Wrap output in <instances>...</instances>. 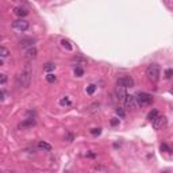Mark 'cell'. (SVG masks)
<instances>
[{"instance_id": "4fadbf2b", "label": "cell", "mask_w": 173, "mask_h": 173, "mask_svg": "<svg viewBox=\"0 0 173 173\" xmlns=\"http://www.w3.org/2000/svg\"><path fill=\"white\" fill-rule=\"evenodd\" d=\"M38 149L45 150V152H50V150H52V145L45 142V141H39V142H38Z\"/></svg>"}, {"instance_id": "44dd1931", "label": "cell", "mask_w": 173, "mask_h": 173, "mask_svg": "<svg viewBox=\"0 0 173 173\" xmlns=\"http://www.w3.org/2000/svg\"><path fill=\"white\" fill-rule=\"evenodd\" d=\"M54 68H56V65H54V64H48L45 66V70H46V72H50V70H53Z\"/></svg>"}, {"instance_id": "277c9868", "label": "cell", "mask_w": 173, "mask_h": 173, "mask_svg": "<svg viewBox=\"0 0 173 173\" xmlns=\"http://www.w3.org/2000/svg\"><path fill=\"white\" fill-rule=\"evenodd\" d=\"M12 27L16 31H19V33H23V31H26V30H29V27H30V23L26 21V19H18V21H15L12 23Z\"/></svg>"}, {"instance_id": "83f0119b", "label": "cell", "mask_w": 173, "mask_h": 173, "mask_svg": "<svg viewBox=\"0 0 173 173\" xmlns=\"http://www.w3.org/2000/svg\"><path fill=\"white\" fill-rule=\"evenodd\" d=\"M162 173H168V172H162Z\"/></svg>"}, {"instance_id": "ac0fdd59", "label": "cell", "mask_w": 173, "mask_h": 173, "mask_svg": "<svg viewBox=\"0 0 173 173\" xmlns=\"http://www.w3.org/2000/svg\"><path fill=\"white\" fill-rule=\"evenodd\" d=\"M95 89H96V85L91 84V85H88V88H86V92H88V95H92V93L95 92Z\"/></svg>"}, {"instance_id": "d4e9b609", "label": "cell", "mask_w": 173, "mask_h": 173, "mask_svg": "<svg viewBox=\"0 0 173 173\" xmlns=\"http://www.w3.org/2000/svg\"><path fill=\"white\" fill-rule=\"evenodd\" d=\"M161 150H166L168 153H171V149H169L166 145H161Z\"/></svg>"}, {"instance_id": "7a4b0ae2", "label": "cell", "mask_w": 173, "mask_h": 173, "mask_svg": "<svg viewBox=\"0 0 173 173\" xmlns=\"http://www.w3.org/2000/svg\"><path fill=\"white\" fill-rule=\"evenodd\" d=\"M146 77L149 81L157 82L160 78V66L157 64H150L146 69Z\"/></svg>"}, {"instance_id": "6da1fadb", "label": "cell", "mask_w": 173, "mask_h": 173, "mask_svg": "<svg viewBox=\"0 0 173 173\" xmlns=\"http://www.w3.org/2000/svg\"><path fill=\"white\" fill-rule=\"evenodd\" d=\"M31 77H33V70H31V66L27 64L23 70L19 73L18 76V84L19 86H23V88H27L31 82Z\"/></svg>"}, {"instance_id": "ba28073f", "label": "cell", "mask_w": 173, "mask_h": 173, "mask_svg": "<svg viewBox=\"0 0 173 173\" xmlns=\"http://www.w3.org/2000/svg\"><path fill=\"white\" fill-rule=\"evenodd\" d=\"M166 126V118L165 116H157L154 120H153V127H154V130H160Z\"/></svg>"}, {"instance_id": "9c48e42d", "label": "cell", "mask_w": 173, "mask_h": 173, "mask_svg": "<svg viewBox=\"0 0 173 173\" xmlns=\"http://www.w3.org/2000/svg\"><path fill=\"white\" fill-rule=\"evenodd\" d=\"M14 14L22 19V18H25V16H27V15H29V10H27L26 7L18 6V7H15V8H14Z\"/></svg>"}, {"instance_id": "2e32d148", "label": "cell", "mask_w": 173, "mask_h": 173, "mask_svg": "<svg viewBox=\"0 0 173 173\" xmlns=\"http://www.w3.org/2000/svg\"><path fill=\"white\" fill-rule=\"evenodd\" d=\"M8 54H10L8 49H6L4 46H2V48H0V56H2V58H6V57H8Z\"/></svg>"}, {"instance_id": "ffe728a7", "label": "cell", "mask_w": 173, "mask_h": 173, "mask_svg": "<svg viewBox=\"0 0 173 173\" xmlns=\"http://www.w3.org/2000/svg\"><path fill=\"white\" fill-rule=\"evenodd\" d=\"M172 76H173V69H166V70H165V77L171 78Z\"/></svg>"}, {"instance_id": "603a6c76", "label": "cell", "mask_w": 173, "mask_h": 173, "mask_svg": "<svg viewBox=\"0 0 173 173\" xmlns=\"http://www.w3.org/2000/svg\"><path fill=\"white\" fill-rule=\"evenodd\" d=\"M91 134L92 135H99L100 134V129H92L91 130Z\"/></svg>"}, {"instance_id": "5bb4252c", "label": "cell", "mask_w": 173, "mask_h": 173, "mask_svg": "<svg viewBox=\"0 0 173 173\" xmlns=\"http://www.w3.org/2000/svg\"><path fill=\"white\" fill-rule=\"evenodd\" d=\"M157 116H158V111H157V110H152V111L147 114V119L150 120V122L154 120Z\"/></svg>"}, {"instance_id": "30bf717a", "label": "cell", "mask_w": 173, "mask_h": 173, "mask_svg": "<svg viewBox=\"0 0 173 173\" xmlns=\"http://www.w3.org/2000/svg\"><path fill=\"white\" fill-rule=\"evenodd\" d=\"M38 56V50L37 48H30V49H27L26 50V53H25V57H26V60H34V58H37Z\"/></svg>"}, {"instance_id": "52a82bcc", "label": "cell", "mask_w": 173, "mask_h": 173, "mask_svg": "<svg viewBox=\"0 0 173 173\" xmlns=\"http://www.w3.org/2000/svg\"><path fill=\"white\" fill-rule=\"evenodd\" d=\"M118 84L123 85L124 88H131V86H134V80H133L130 76H123L118 80Z\"/></svg>"}, {"instance_id": "5b68a950", "label": "cell", "mask_w": 173, "mask_h": 173, "mask_svg": "<svg viewBox=\"0 0 173 173\" xmlns=\"http://www.w3.org/2000/svg\"><path fill=\"white\" fill-rule=\"evenodd\" d=\"M124 107L127 110H131V111H135L137 107H138V103H137V97L133 95H127L124 100Z\"/></svg>"}, {"instance_id": "7402d4cb", "label": "cell", "mask_w": 173, "mask_h": 173, "mask_svg": "<svg viewBox=\"0 0 173 173\" xmlns=\"http://www.w3.org/2000/svg\"><path fill=\"white\" fill-rule=\"evenodd\" d=\"M6 81H7V76H6V74H0V84L4 85Z\"/></svg>"}, {"instance_id": "8992f818", "label": "cell", "mask_w": 173, "mask_h": 173, "mask_svg": "<svg viewBox=\"0 0 173 173\" xmlns=\"http://www.w3.org/2000/svg\"><path fill=\"white\" fill-rule=\"evenodd\" d=\"M115 93H116V99H118V100H120V101H123V103H124L126 96H127V93H126V88H124V86H123V85L116 84Z\"/></svg>"}, {"instance_id": "9a60e30c", "label": "cell", "mask_w": 173, "mask_h": 173, "mask_svg": "<svg viewBox=\"0 0 173 173\" xmlns=\"http://www.w3.org/2000/svg\"><path fill=\"white\" fill-rule=\"evenodd\" d=\"M61 45L64 46V48H65L66 50H68V52H70V50L73 49V48H72V45H70V42L68 41V39H62V41H61Z\"/></svg>"}, {"instance_id": "d6986e66", "label": "cell", "mask_w": 173, "mask_h": 173, "mask_svg": "<svg viewBox=\"0 0 173 173\" xmlns=\"http://www.w3.org/2000/svg\"><path fill=\"white\" fill-rule=\"evenodd\" d=\"M46 80H48L49 82H54V81H56V80H57V77H56V76H54V74H53V73H49V74H48V76H46Z\"/></svg>"}, {"instance_id": "3957f363", "label": "cell", "mask_w": 173, "mask_h": 173, "mask_svg": "<svg viewBox=\"0 0 173 173\" xmlns=\"http://www.w3.org/2000/svg\"><path fill=\"white\" fill-rule=\"evenodd\" d=\"M137 103L141 107H145V105H149L153 103V96L149 95V93H145V92H139L137 93Z\"/></svg>"}, {"instance_id": "cb8c5ba5", "label": "cell", "mask_w": 173, "mask_h": 173, "mask_svg": "<svg viewBox=\"0 0 173 173\" xmlns=\"http://www.w3.org/2000/svg\"><path fill=\"white\" fill-rule=\"evenodd\" d=\"M116 114H118V115H119V116H122V118L124 116V111H123V110H122V108H116Z\"/></svg>"}, {"instance_id": "8fae6325", "label": "cell", "mask_w": 173, "mask_h": 173, "mask_svg": "<svg viewBox=\"0 0 173 173\" xmlns=\"http://www.w3.org/2000/svg\"><path fill=\"white\" fill-rule=\"evenodd\" d=\"M35 124V119L34 118H27L25 122H22L21 124H19V129H25V127H31V126Z\"/></svg>"}, {"instance_id": "7c38bea8", "label": "cell", "mask_w": 173, "mask_h": 173, "mask_svg": "<svg viewBox=\"0 0 173 173\" xmlns=\"http://www.w3.org/2000/svg\"><path fill=\"white\" fill-rule=\"evenodd\" d=\"M19 45H21V48H34V39H23V41H21V43H19Z\"/></svg>"}, {"instance_id": "e0dca14e", "label": "cell", "mask_w": 173, "mask_h": 173, "mask_svg": "<svg viewBox=\"0 0 173 173\" xmlns=\"http://www.w3.org/2000/svg\"><path fill=\"white\" fill-rule=\"evenodd\" d=\"M74 74H76L77 77H81L82 74H84V69H82V68H78V66H77V68L74 69Z\"/></svg>"}, {"instance_id": "484cf974", "label": "cell", "mask_w": 173, "mask_h": 173, "mask_svg": "<svg viewBox=\"0 0 173 173\" xmlns=\"http://www.w3.org/2000/svg\"><path fill=\"white\" fill-rule=\"evenodd\" d=\"M118 123H119V119H116V118H114V119L111 120V124L112 126H116Z\"/></svg>"}, {"instance_id": "4316f807", "label": "cell", "mask_w": 173, "mask_h": 173, "mask_svg": "<svg viewBox=\"0 0 173 173\" xmlns=\"http://www.w3.org/2000/svg\"><path fill=\"white\" fill-rule=\"evenodd\" d=\"M61 104H62V105H64V104H68V105H69L70 101H69L68 99H62V100H61Z\"/></svg>"}]
</instances>
